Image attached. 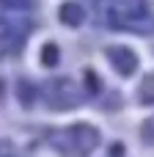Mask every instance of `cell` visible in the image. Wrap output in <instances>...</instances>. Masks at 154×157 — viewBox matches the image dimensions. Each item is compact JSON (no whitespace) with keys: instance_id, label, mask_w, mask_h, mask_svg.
<instances>
[{"instance_id":"cell-1","label":"cell","mask_w":154,"mask_h":157,"mask_svg":"<svg viewBox=\"0 0 154 157\" xmlns=\"http://www.w3.org/2000/svg\"><path fill=\"white\" fill-rule=\"evenodd\" d=\"M102 11L107 14V22L116 28H132V30L152 28L143 0H102Z\"/></svg>"},{"instance_id":"cell-2","label":"cell","mask_w":154,"mask_h":157,"mask_svg":"<svg viewBox=\"0 0 154 157\" xmlns=\"http://www.w3.org/2000/svg\"><path fill=\"white\" fill-rule=\"evenodd\" d=\"M107 58L113 61V66L118 69V75H132L135 66H138L135 52L127 50V47H110V50H107Z\"/></svg>"},{"instance_id":"cell-3","label":"cell","mask_w":154,"mask_h":157,"mask_svg":"<svg viewBox=\"0 0 154 157\" xmlns=\"http://www.w3.org/2000/svg\"><path fill=\"white\" fill-rule=\"evenodd\" d=\"M83 8H80V3H74V0H69V3H63L61 6V22L63 25H72V28H77L80 22H83Z\"/></svg>"},{"instance_id":"cell-4","label":"cell","mask_w":154,"mask_h":157,"mask_svg":"<svg viewBox=\"0 0 154 157\" xmlns=\"http://www.w3.org/2000/svg\"><path fill=\"white\" fill-rule=\"evenodd\" d=\"M41 61H44L47 66H55V63H58V47H55V44H44V50H41Z\"/></svg>"},{"instance_id":"cell-5","label":"cell","mask_w":154,"mask_h":157,"mask_svg":"<svg viewBox=\"0 0 154 157\" xmlns=\"http://www.w3.org/2000/svg\"><path fill=\"white\" fill-rule=\"evenodd\" d=\"M141 102H154V77H146L141 86Z\"/></svg>"},{"instance_id":"cell-6","label":"cell","mask_w":154,"mask_h":157,"mask_svg":"<svg viewBox=\"0 0 154 157\" xmlns=\"http://www.w3.org/2000/svg\"><path fill=\"white\" fill-rule=\"evenodd\" d=\"M19 99H22L25 105L33 102V86H30V83H22V86H19Z\"/></svg>"}]
</instances>
